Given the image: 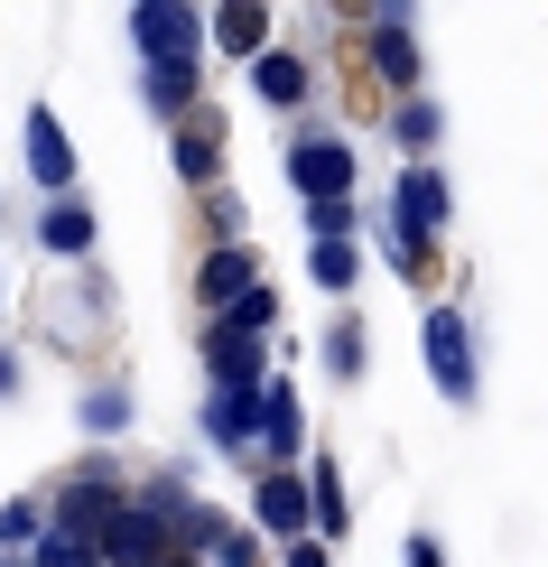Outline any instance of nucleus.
I'll use <instances>...</instances> for the list:
<instances>
[{"label":"nucleus","instance_id":"ddd939ff","mask_svg":"<svg viewBox=\"0 0 548 567\" xmlns=\"http://www.w3.org/2000/svg\"><path fill=\"white\" fill-rule=\"evenodd\" d=\"M214 168H224V122L205 112V122L177 131V177H186V186H214Z\"/></svg>","mask_w":548,"mask_h":567},{"label":"nucleus","instance_id":"f03ea898","mask_svg":"<svg viewBox=\"0 0 548 567\" xmlns=\"http://www.w3.org/2000/svg\"><path fill=\"white\" fill-rule=\"evenodd\" d=\"M418 344H427V372H437V391L465 410V400H474V336H465V317H456V307H427Z\"/></svg>","mask_w":548,"mask_h":567},{"label":"nucleus","instance_id":"f257e3e1","mask_svg":"<svg viewBox=\"0 0 548 567\" xmlns=\"http://www.w3.org/2000/svg\"><path fill=\"white\" fill-rule=\"evenodd\" d=\"M168 530H177L168 512H149V503H122V512L103 522V539H93V549H103V567H158V558L177 549Z\"/></svg>","mask_w":548,"mask_h":567},{"label":"nucleus","instance_id":"dca6fc26","mask_svg":"<svg viewBox=\"0 0 548 567\" xmlns=\"http://www.w3.org/2000/svg\"><path fill=\"white\" fill-rule=\"evenodd\" d=\"M205 429L224 437V446L260 437V391H224V382H214V410H205Z\"/></svg>","mask_w":548,"mask_h":567},{"label":"nucleus","instance_id":"9b49d317","mask_svg":"<svg viewBox=\"0 0 548 567\" xmlns=\"http://www.w3.org/2000/svg\"><path fill=\"white\" fill-rule=\"evenodd\" d=\"M214 47L260 56V47H270V0H224V10H214Z\"/></svg>","mask_w":548,"mask_h":567},{"label":"nucleus","instance_id":"7c9ffc66","mask_svg":"<svg viewBox=\"0 0 548 567\" xmlns=\"http://www.w3.org/2000/svg\"><path fill=\"white\" fill-rule=\"evenodd\" d=\"M19 391V363H10V353H0V400H10Z\"/></svg>","mask_w":548,"mask_h":567},{"label":"nucleus","instance_id":"5701e85b","mask_svg":"<svg viewBox=\"0 0 548 567\" xmlns=\"http://www.w3.org/2000/svg\"><path fill=\"white\" fill-rule=\"evenodd\" d=\"M46 530V512L29 503V493H19V503H0V549H19V539H38Z\"/></svg>","mask_w":548,"mask_h":567},{"label":"nucleus","instance_id":"f3484780","mask_svg":"<svg viewBox=\"0 0 548 567\" xmlns=\"http://www.w3.org/2000/svg\"><path fill=\"white\" fill-rule=\"evenodd\" d=\"M298 429H307V419H298V391L270 382V391H260V437H270L279 456H298Z\"/></svg>","mask_w":548,"mask_h":567},{"label":"nucleus","instance_id":"4468645a","mask_svg":"<svg viewBox=\"0 0 548 567\" xmlns=\"http://www.w3.org/2000/svg\"><path fill=\"white\" fill-rule=\"evenodd\" d=\"M38 243H46V251H65V261H84V251H93V205L56 196V205H46V224H38Z\"/></svg>","mask_w":548,"mask_h":567},{"label":"nucleus","instance_id":"412c9836","mask_svg":"<svg viewBox=\"0 0 548 567\" xmlns=\"http://www.w3.org/2000/svg\"><path fill=\"white\" fill-rule=\"evenodd\" d=\"M38 567H103V549H93V539H75V530H56V522H46V530H38Z\"/></svg>","mask_w":548,"mask_h":567},{"label":"nucleus","instance_id":"b1692460","mask_svg":"<svg viewBox=\"0 0 548 567\" xmlns=\"http://www.w3.org/2000/svg\"><path fill=\"white\" fill-rule=\"evenodd\" d=\"M307 233H317V243H344V233H353V205H344V196H317V205H307Z\"/></svg>","mask_w":548,"mask_h":567},{"label":"nucleus","instance_id":"f8f14e48","mask_svg":"<svg viewBox=\"0 0 548 567\" xmlns=\"http://www.w3.org/2000/svg\"><path fill=\"white\" fill-rule=\"evenodd\" d=\"M251 93H260V103H279V112L307 103V65L289 56V47H260V56H251Z\"/></svg>","mask_w":548,"mask_h":567},{"label":"nucleus","instance_id":"aec40b11","mask_svg":"<svg viewBox=\"0 0 548 567\" xmlns=\"http://www.w3.org/2000/svg\"><path fill=\"white\" fill-rule=\"evenodd\" d=\"M307 493H317V530L344 539V530H353V522H344V475H335V465H317V475H307Z\"/></svg>","mask_w":548,"mask_h":567},{"label":"nucleus","instance_id":"6ab92c4d","mask_svg":"<svg viewBox=\"0 0 548 567\" xmlns=\"http://www.w3.org/2000/svg\"><path fill=\"white\" fill-rule=\"evenodd\" d=\"M149 103H158V112H186V103H196V56L149 65Z\"/></svg>","mask_w":548,"mask_h":567},{"label":"nucleus","instance_id":"2eb2a0df","mask_svg":"<svg viewBox=\"0 0 548 567\" xmlns=\"http://www.w3.org/2000/svg\"><path fill=\"white\" fill-rule=\"evenodd\" d=\"M372 65H381V84L418 93V47H410V29H400V19H381V29H372Z\"/></svg>","mask_w":548,"mask_h":567},{"label":"nucleus","instance_id":"cd10ccee","mask_svg":"<svg viewBox=\"0 0 548 567\" xmlns=\"http://www.w3.org/2000/svg\"><path fill=\"white\" fill-rule=\"evenodd\" d=\"M214 558H224V567H260V549H251V539H232V530L214 539Z\"/></svg>","mask_w":548,"mask_h":567},{"label":"nucleus","instance_id":"0eeeda50","mask_svg":"<svg viewBox=\"0 0 548 567\" xmlns=\"http://www.w3.org/2000/svg\"><path fill=\"white\" fill-rule=\"evenodd\" d=\"M391 215H400V233H410V243H437V224H446V177H437V168H400Z\"/></svg>","mask_w":548,"mask_h":567},{"label":"nucleus","instance_id":"9d476101","mask_svg":"<svg viewBox=\"0 0 548 567\" xmlns=\"http://www.w3.org/2000/svg\"><path fill=\"white\" fill-rule=\"evenodd\" d=\"M242 289H260V261H251L242 243H214V251H205V270H196V298L214 307V317H224V307L242 298Z\"/></svg>","mask_w":548,"mask_h":567},{"label":"nucleus","instance_id":"7ed1b4c3","mask_svg":"<svg viewBox=\"0 0 548 567\" xmlns=\"http://www.w3.org/2000/svg\"><path fill=\"white\" fill-rule=\"evenodd\" d=\"M131 38H139V56H149V65H168V56H196V47H205V19L186 10V0H139Z\"/></svg>","mask_w":548,"mask_h":567},{"label":"nucleus","instance_id":"423d86ee","mask_svg":"<svg viewBox=\"0 0 548 567\" xmlns=\"http://www.w3.org/2000/svg\"><path fill=\"white\" fill-rule=\"evenodd\" d=\"M122 503H131V493L112 484V475H75V484L56 493V530H75V539H103V522H112Z\"/></svg>","mask_w":548,"mask_h":567},{"label":"nucleus","instance_id":"bb28decb","mask_svg":"<svg viewBox=\"0 0 548 567\" xmlns=\"http://www.w3.org/2000/svg\"><path fill=\"white\" fill-rule=\"evenodd\" d=\"M122 419H131V400H122V391H93V400H84V429H93V437H112Z\"/></svg>","mask_w":548,"mask_h":567},{"label":"nucleus","instance_id":"39448f33","mask_svg":"<svg viewBox=\"0 0 548 567\" xmlns=\"http://www.w3.org/2000/svg\"><path fill=\"white\" fill-rule=\"evenodd\" d=\"M205 363H214V382H224V391H260V336H251V326L214 317L205 326Z\"/></svg>","mask_w":548,"mask_h":567},{"label":"nucleus","instance_id":"a878e982","mask_svg":"<svg viewBox=\"0 0 548 567\" xmlns=\"http://www.w3.org/2000/svg\"><path fill=\"white\" fill-rule=\"evenodd\" d=\"M437 131H446V122H437V103H418V93H410V103H400V140H410V150H427Z\"/></svg>","mask_w":548,"mask_h":567},{"label":"nucleus","instance_id":"2f4dec72","mask_svg":"<svg viewBox=\"0 0 548 567\" xmlns=\"http://www.w3.org/2000/svg\"><path fill=\"white\" fill-rule=\"evenodd\" d=\"M158 567H205V558H196V549H168V558H158Z\"/></svg>","mask_w":548,"mask_h":567},{"label":"nucleus","instance_id":"393cba45","mask_svg":"<svg viewBox=\"0 0 548 567\" xmlns=\"http://www.w3.org/2000/svg\"><path fill=\"white\" fill-rule=\"evenodd\" d=\"M224 317H232V326H251V336H270V326H279V298H270V289H242Z\"/></svg>","mask_w":548,"mask_h":567},{"label":"nucleus","instance_id":"20e7f679","mask_svg":"<svg viewBox=\"0 0 548 567\" xmlns=\"http://www.w3.org/2000/svg\"><path fill=\"white\" fill-rule=\"evenodd\" d=\"M289 177H298L307 205H317V196H353V150H344V140H298Z\"/></svg>","mask_w":548,"mask_h":567},{"label":"nucleus","instance_id":"c85d7f7f","mask_svg":"<svg viewBox=\"0 0 548 567\" xmlns=\"http://www.w3.org/2000/svg\"><path fill=\"white\" fill-rule=\"evenodd\" d=\"M400 567H446V549H437V539H410V549H400Z\"/></svg>","mask_w":548,"mask_h":567},{"label":"nucleus","instance_id":"c756f323","mask_svg":"<svg viewBox=\"0 0 548 567\" xmlns=\"http://www.w3.org/2000/svg\"><path fill=\"white\" fill-rule=\"evenodd\" d=\"M289 567H325V549L317 539H289Z\"/></svg>","mask_w":548,"mask_h":567},{"label":"nucleus","instance_id":"4be33fe9","mask_svg":"<svg viewBox=\"0 0 548 567\" xmlns=\"http://www.w3.org/2000/svg\"><path fill=\"white\" fill-rule=\"evenodd\" d=\"M325 363H335V382H353V372H363V326H325Z\"/></svg>","mask_w":548,"mask_h":567},{"label":"nucleus","instance_id":"6e6552de","mask_svg":"<svg viewBox=\"0 0 548 567\" xmlns=\"http://www.w3.org/2000/svg\"><path fill=\"white\" fill-rule=\"evenodd\" d=\"M260 530L270 539H298V530H317V493H307L298 475H260Z\"/></svg>","mask_w":548,"mask_h":567},{"label":"nucleus","instance_id":"a211bd4d","mask_svg":"<svg viewBox=\"0 0 548 567\" xmlns=\"http://www.w3.org/2000/svg\"><path fill=\"white\" fill-rule=\"evenodd\" d=\"M307 270H317V289H353V279H363V251H353V233H344V243H317V251H307Z\"/></svg>","mask_w":548,"mask_h":567},{"label":"nucleus","instance_id":"1a4fd4ad","mask_svg":"<svg viewBox=\"0 0 548 567\" xmlns=\"http://www.w3.org/2000/svg\"><path fill=\"white\" fill-rule=\"evenodd\" d=\"M29 177L46 186V196H65V186H75V150H65V122L56 112H29Z\"/></svg>","mask_w":548,"mask_h":567}]
</instances>
